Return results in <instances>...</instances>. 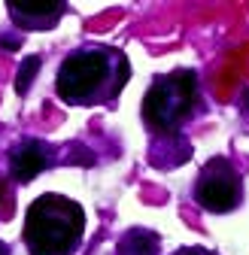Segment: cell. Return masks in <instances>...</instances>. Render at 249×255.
<instances>
[{
    "mask_svg": "<svg viewBox=\"0 0 249 255\" xmlns=\"http://www.w3.org/2000/svg\"><path fill=\"white\" fill-rule=\"evenodd\" d=\"M131 79V61L122 49L88 43L73 49L58 67L55 94L67 107H113Z\"/></svg>",
    "mask_w": 249,
    "mask_h": 255,
    "instance_id": "1",
    "label": "cell"
},
{
    "mask_svg": "<svg viewBox=\"0 0 249 255\" xmlns=\"http://www.w3.org/2000/svg\"><path fill=\"white\" fill-rule=\"evenodd\" d=\"M9 18L24 27V30H49L61 21V15L67 12V3L61 0H34V3H6Z\"/></svg>",
    "mask_w": 249,
    "mask_h": 255,
    "instance_id": "6",
    "label": "cell"
},
{
    "mask_svg": "<svg viewBox=\"0 0 249 255\" xmlns=\"http://www.w3.org/2000/svg\"><path fill=\"white\" fill-rule=\"evenodd\" d=\"M43 67V58L40 55H27L24 61H21V67H18V76H15V91L18 94H27V88H30V82L37 79V70Z\"/></svg>",
    "mask_w": 249,
    "mask_h": 255,
    "instance_id": "8",
    "label": "cell"
},
{
    "mask_svg": "<svg viewBox=\"0 0 249 255\" xmlns=\"http://www.w3.org/2000/svg\"><path fill=\"white\" fill-rule=\"evenodd\" d=\"M49 167H52V149L43 140H21L9 152V176L18 185H27Z\"/></svg>",
    "mask_w": 249,
    "mask_h": 255,
    "instance_id": "5",
    "label": "cell"
},
{
    "mask_svg": "<svg viewBox=\"0 0 249 255\" xmlns=\"http://www.w3.org/2000/svg\"><path fill=\"white\" fill-rule=\"evenodd\" d=\"M158 243L161 237L149 228H128L116 246V255H158Z\"/></svg>",
    "mask_w": 249,
    "mask_h": 255,
    "instance_id": "7",
    "label": "cell"
},
{
    "mask_svg": "<svg viewBox=\"0 0 249 255\" xmlns=\"http://www.w3.org/2000/svg\"><path fill=\"white\" fill-rule=\"evenodd\" d=\"M0 46H3L6 52H12V49H18V46H21V40H9V37H0Z\"/></svg>",
    "mask_w": 249,
    "mask_h": 255,
    "instance_id": "10",
    "label": "cell"
},
{
    "mask_svg": "<svg viewBox=\"0 0 249 255\" xmlns=\"http://www.w3.org/2000/svg\"><path fill=\"white\" fill-rule=\"evenodd\" d=\"M85 234V210L79 201L46 191L24 210L27 255H73Z\"/></svg>",
    "mask_w": 249,
    "mask_h": 255,
    "instance_id": "3",
    "label": "cell"
},
{
    "mask_svg": "<svg viewBox=\"0 0 249 255\" xmlns=\"http://www.w3.org/2000/svg\"><path fill=\"white\" fill-rule=\"evenodd\" d=\"M0 255H9V246H6L3 240H0Z\"/></svg>",
    "mask_w": 249,
    "mask_h": 255,
    "instance_id": "11",
    "label": "cell"
},
{
    "mask_svg": "<svg viewBox=\"0 0 249 255\" xmlns=\"http://www.w3.org/2000/svg\"><path fill=\"white\" fill-rule=\"evenodd\" d=\"M192 198L204 213L213 216L234 213L243 204V173L228 155H213L195 179Z\"/></svg>",
    "mask_w": 249,
    "mask_h": 255,
    "instance_id": "4",
    "label": "cell"
},
{
    "mask_svg": "<svg viewBox=\"0 0 249 255\" xmlns=\"http://www.w3.org/2000/svg\"><path fill=\"white\" fill-rule=\"evenodd\" d=\"M170 255H219V252H213V249H207V246H182V249H176V252H170Z\"/></svg>",
    "mask_w": 249,
    "mask_h": 255,
    "instance_id": "9",
    "label": "cell"
},
{
    "mask_svg": "<svg viewBox=\"0 0 249 255\" xmlns=\"http://www.w3.org/2000/svg\"><path fill=\"white\" fill-rule=\"evenodd\" d=\"M0 198H3V182H0Z\"/></svg>",
    "mask_w": 249,
    "mask_h": 255,
    "instance_id": "12",
    "label": "cell"
},
{
    "mask_svg": "<svg viewBox=\"0 0 249 255\" xmlns=\"http://www.w3.org/2000/svg\"><path fill=\"white\" fill-rule=\"evenodd\" d=\"M201 113V79L192 67H176L170 73H158L140 104V119L152 143L185 140V128Z\"/></svg>",
    "mask_w": 249,
    "mask_h": 255,
    "instance_id": "2",
    "label": "cell"
}]
</instances>
